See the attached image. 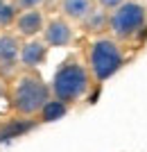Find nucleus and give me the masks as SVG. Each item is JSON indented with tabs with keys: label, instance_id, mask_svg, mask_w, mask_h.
Wrapping results in <instances>:
<instances>
[{
	"label": "nucleus",
	"instance_id": "6",
	"mask_svg": "<svg viewBox=\"0 0 147 152\" xmlns=\"http://www.w3.org/2000/svg\"><path fill=\"white\" fill-rule=\"evenodd\" d=\"M16 30L23 34V37H34L43 30V16L36 9H25L16 18Z\"/></svg>",
	"mask_w": 147,
	"mask_h": 152
},
{
	"label": "nucleus",
	"instance_id": "1",
	"mask_svg": "<svg viewBox=\"0 0 147 152\" xmlns=\"http://www.w3.org/2000/svg\"><path fill=\"white\" fill-rule=\"evenodd\" d=\"M86 89H88V73L77 61L64 64L52 80V93L61 102H72L77 98H82Z\"/></svg>",
	"mask_w": 147,
	"mask_h": 152
},
{
	"label": "nucleus",
	"instance_id": "4",
	"mask_svg": "<svg viewBox=\"0 0 147 152\" xmlns=\"http://www.w3.org/2000/svg\"><path fill=\"white\" fill-rule=\"evenodd\" d=\"M109 23H111V30L118 37H131L145 23V9L140 5H136V2H125V5L115 7Z\"/></svg>",
	"mask_w": 147,
	"mask_h": 152
},
{
	"label": "nucleus",
	"instance_id": "5",
	"mask_svg": "<svg viewBox=\"0 0 147 152\" xmlns=\"http://www.w3.org/2000/svg\"><path fill=\"white\" fill-rule=\"evenodd\" d=\"M45 32V43L48 45H66L72 41V27L64 18H52L43 27Z\"/></svg>",
	"mask_w": 147,
	"mask_h": 152
},
{
	"label": "nucleus",
	"instance_id": "7",
	"mask_svg": "<svg viewBox=\"0 0 147 152\" xmlns=\"http://www.w3.org/2000/svg\"><path fill=\"white\" fill-rule=\"evenodd\" d=\"M45 45L43 43H38V41H32V43H27V45H23L20 48V52H18V57H20V61L25 64V66H38V64L45 59Z\"/></svg>",
	"mask_w": 147,
	"mask_h": 152
},
{
	"label": "nucleus",
	"instance_id": "9",
	"mask_svg": "<svg viewBox=\"0 0 147 152\" xmlns=\"http://www.w3.org/2000/svg\"><path fill=\"white\" fill-rule=\"evenodd\" d=\"M18 52H20V45L12 34H2L0 37V64H12L18 57Z\"/></svg>",
	"mask_w": 147,
	"mask_h": 152
},
{
	"label": "nucleus",
	"instance_id": "12",
	"mask_svg": "<svg viewBox=\"0 0 147 152\" xmlns=\"http://www.w3.org/2000/svg\"><path fill=\"white\" fill-rule=\"evenodd\" d=\"M14 18V9L7 5H0V23H9Z\"/></svg>",
	"mask_w": 147,
	"mask_h": 152
},
{
	"label": "nucleus",
	"instance_id": "14",
	"mask_svg": "<svg viewBox=\"0 0 147 152\" xmlns=\"http://www.w3.org/2000/svg\"><path fill=\"white\" fill-rule=\"evenodd\" d=\"M102 7H120L122 5V0H97Z\"/></svg>",
	"mask_w": 147,
	"mask_h": 152
},
{
	"label": "nucleus",
	"instance_id": "10",
	"mask_svg": "<svg viewBox=\"0 0 147 152\" xmlns=\"http://www.w3.org/2000/svg\"><path fill=\"white\" fill-rule=\"evenodd\" d=\"M41 114H43V121H59L61 116L66 114V102L61 100H48L45 102V107L41 109Z\"/></svg>",
	"mask_w": 147,
	"mask_h": 152
},
{
	"label": "nucleus",
	"instance_id": "2",
	"mask_svg": "<svg viewBox=\"0 0 147 152\" xmlns=\"http://www.w3.org/2000/svg\"><path fill=\"white\" fill-rule=\"evenodd\" d=\"M48 100H50L48 86L34 75L20 77L18 84H16V89H14V109H16L18 114L32 116V114H36V111H41Z\"/></svg>",
	"mask_w": 147,
	"mask_h": 152
},
{
	"label": "nucleus",
	"instance_id": "3",
	"mask_svg": "<svg viewBox=\"0 0 147 152\" xmlns=\"http://www.w3.org/2000/svg\"><path fill=\"white\" fill-rule=\"evenodd\" d=\"M122 64V55L118 50V45L109 39H100L93 43L91 48V68H93V75L97 80H106L120 68Z\"/></svg>",
	"mask_w": 147,
	"mask_h": 152
},
{
	"label": "nucleus",
	"instance_id": "13",
	"mask_svg": "<svg viewBox=\"0 0 147 152\" xmlns=\"http://www.w3.org/2000/svg\"><path fill=\"white\" fill-rule=\"evenodd\" d=\"M41 2L43 0H18V7H23V9H36Z\"/></svg>",
	"mask_w": 147,
	"mask_h": 152
},
{
	"label": "nucleus",
	"instance_id": "11",
	"mask_svg": "<svg viewBox=\"0 0 147 152\" xmlns=\"http://www.w3.org/2000/svg\"><path fill=\"white\" fill-rule=\"evenodd\" d=\"M84 20H86V23L91 25V30H97V27L104 23V14H102V12H91Z\"/></svg>",
	"mask_w": 147,
	"mask_h": 152
},
{
	"label": "nucleus",
	"instance_id": "8",
	"mask_svg": "<svg viewBox=\"0 0 147 152\" xmlns=\"http://www.w3.org/2000/svg\"><path fill=\"white\" fill-rule=\"evenodd\" d=\"M61 9L72 20H84L93 12L91 9V0H61Z\"/></svg>",
	"mask_w": 147,
	"mask_h": 152
}]
</instances>
